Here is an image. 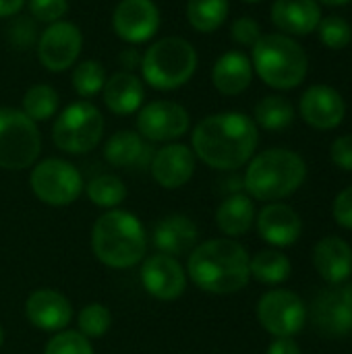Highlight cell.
<instances>
[{
	"instance_id": "6da1fadb",
	"label": "cell",
	"mask_w": 352,
	"mask_h": 354,
	"mask_svg": "<svg viewBox=\"0 0 352 354\" xmlns=\"http://www.w3.org/2000/svg\"><path fill=\"white\" fill-rule=\"evenodd\" d=\"M193 153L214 170H239L253 158L259 131L243 112H218L205 116L193 129Z\"/></svg>"
},
{
	"instance_id": "7a4b0ae2",
	"label": "cell",
	"mask_w": 352,
	"mask_h": 354,
	"mask_svg": "<svg viewBox=\"0 0 352 354\" xmlns=\"http://www.w3.org/2000/svg\"><path fill=\"white\" fill-rule=\"evenodd\" d=\"M249 253L232 239H212L197 245L187 263V274L197 288L210 295H234L251 280Z\"/></svg>"
},
{
	"instance_id": "3957f363",
	"label": "cell",
	"mask_w": 352,
	"mask_h": 354,
	"mask_svg": "<svg viewBox=\"0 0 352 354\" xmlns=\"http://www.w3.org/2000/svg\"><path fill=\"white\" fill-rule=\"evenodd\" d=\"M91 249L98 261L114 270H129L147 255V232L137 216L124 209H108L91 230Z\"/></svg>"
},
{
	"instance_id": "277c9868",
	"label": "cell",
	"mask_w": 352,
	"mask_h": 354,
	"mask_svg": "<svg viewBox=\"0 0 352 354\" xmlns=\"http://www.w3.org/2000/svg\"><path fill=\"white\" fill-rule=\"evenodd\" d=\"M305 178H307L305 160L297 151L274 147L249 160L243 187L253 199L274 203L297 193L305 183Z\"/></svg>"
},
{
	"instance_id": "5b68a950",
	"label": "cell",
	"mask_w": 352,
	"mask_h": 354,
	"mask_svg": "<svg viewBox=\"0 0 352 354\" xmlns=\"http://www.w3.org/2000/svg\"><path fill=\"white\" fill-rule=\"evenodd\" d=\"M253 73L274 89L288 91L299 87L309 71L305 48L286 33H263L251 48Z\"/></svg>"
},
{
	"instance_id": "8992f818",
	"label": "cell",
	"mask_w": 352,
	"mask_h": 354,
	"mask_svg": "<svg viewBox=\"0 0 352 354\" xmlns=\"http://www.w3.org/2000/svg\"><path fill=\"white\" fill-rule=\"evenodd\" d=\"M143 81L158 91H174L191 81L197 71V52L178 35L154 41L141 56Z\"/></svg>"
},
{
	"instance_id": "52a82bcc",
	"label": "cell",
	"mask_w": 352,
	"mask_h": 354,
	"mask_svg": "<svg viewBox=\"0 0 352 354\" xmlns=\"http://www.w3.org/2000/svg\"><path fill=\"white\" fill-rule=\"evenodd\" d=\"M104 137V116L89 102L68 104L54 120L52 139L54 145L73 156H81L100 145Z\"/></svg>"
},
{
	"instance_id": "ba28073f",
	"label": "cell",
	"mask_w": 352,
	"mask_h": 354,
	"mask_svg": "<svg viewBox=\"0 0 352 354\" xmlns=\"http://www.w3.org/2000/svg\"><path fill=\"white\" fill-rule=\"evenodd\" d=\"M41 151V135L23 110L0 108V168H31Z\"/></svg>"
},
{
	"instance_id": "9c48e42d",
	"label": "cell",
	"mask_w": 352,
	"mask_h": 354,
	"mask_svg": "<svg viewBox=\"0 0 352 354\" xmlns=\"http://www.w3.org/2000/svg\"><path fill=\"white\" fill-rule=\"evenodd\" d=\"M29 187L41 203L64 207L77 201L83 193V176L71 162L48 158L33 166L29 174Z\"/></svg>"
},
{
	"instance_id": "30bf717a",
	"label": "cell",
	"mask_w": 352,
	"mask_h": 354,
	"mask_svg": "<svg viewBox=\"0 0 352 354\" xmlns=\"http://www.w3.org/2000/svg\"><path fill=\"white\" fill-rule=\"evenodd\" d=\"M257 319L274 338H293L307 324V307L293 290H270L257 303Z\"/></svg>"
},
{
	"instance_id": "8fae6325",
	"label": "cell",
	"mask_w": 352,
	"mask_h": 354,
	"mask_svg": "<svg viewBox=\"0 0 352 354\" xmlns=\"http://www.w3.org/2000/svg\"><path fill=\"white\" fill-rule=\"evenodd\" d=\"M83 48V33L71 21L50 23L37 39V58L50 73L68 71L77 64Z\"/></svg>"
},
{
	"instance_id": "7c38bea8",
	"label": "cell",
	"mask_w": 352,
	"mask_h": 354,
	"mask_svg": "<svg viewBox=\"0 0 352 354\" xmlns=\"http://www.w3.org/2000/svg\"><path fill=\"white\" fill-rule=\"evenodd\" d=\"M191 127L185 106L170 100H156L137 112V133L154 143H170L180 139Z\"/></svg>"
},
{
	"instance_id": "4fadbf2b",
	"label": "cell",
	"mask_w": 352,
	"mask_h": 354,
	"mask_svg": "<svg viewBox=\"0 0 352 354\" xmlns=\"http://www.w3.org/2000/svg\"><path fill=\"white\" fill-rule=\"evenodd\" d=\"M160 8L154 0H120L112 12V29L127 44H145L160 29Z\"/></svg>"
},
{
	"instance_id": "5bb4252c",
	"label": "cell",
	"mask_w": 352,
	"mask_h": 354,
	"mask_svg": "<svg viewBox=\"0 0 352 354\" xmlns=\"http://www.w3.org/2000/svg\"><path fill=\"white\" fill-rule=\"evenodd\" d=\"M141 284L147 295L160 301H176L187 290V272L176 257L158 253L143 259Z\"/></svg>"
},
{
	"instance_id": "9a60e30c",
	"label": "cell",
	"mask_w": 352,
	"mask_h": 354,
	"mask_svg": "<svg viewBox=\"0 0 352 354\" xmlns=\"http://www.w3.org/2000/svg\"><path fill=\"white\" fill-rule=\"evenodd\" d=\"M303 120L317 131H332L342 124L346 116V102L342 93L330 85H311L299 102Z\"/></svg>"
},
{
	"instance_id": "2e32d148",
	"label": "cell",
	"mask_w": 352,
	"mask_h": 354,
	"mask_svg": "<svg viewBox=\"0 0 352 354\" xmlns=\"http://www.w3.org/2000/svg\"><path fill=\"white\" fill-rule=\"evenodd\" d=\"M197 158L191 147L183 143H168L156 151L151 160V176L164 189H180L195 174Z\"/></svg>"
},
{
	"instance_id": "e0dca14e",
	"label": "cell",
	"mask_w": 352,
	"mask_h": 354,
	"mask_svg": "<svg viewBox=\"0 0 352 354\" xmlns=\"http://www.w3.org/2000/svg\"><path fill=\"white\" fill-rule=\"evenodd\" d=\"M25 315L31 326L44 332H62L73 319L71 301L52 288H39L29 295L25 303Z\"/></svg>"
},
{
	"instance_id": "ac0fdd59",
	"label": "cell",
	"mask_w": 352,
	"mask_h": 354,
	"mask_svg": "<svg viewBox=\"0 0 352 354\" xmlns=\"http://www.w3.org/2000/svg\"><path fill=\"white\" fill-rule=\"evenodd\" d=\"M255 224L261 239L272 247H290L301 239L303 232L301 216L290 205L280 201L268 203L259 212Z\"/></svg>"
},
{
	"instance_id": "d6986e66",
	"label": "cell",
	"mask_w": 352,
	"mask_h": 354,
	"mask_svg": "<svg viewBox=\"0 0 352 354\" xmlns=\"http://www.w3.org/2000/svg\"><path fill=\"white\" fill-rule=\"evenodd\" d=\"M197 226L191 218L183 214H172L154 226V245L160 253L170 257L191 255V251L197 247Z\"/></svg>"
},
{
	"instance_id": "ffe728a7",
	"label": "cell",
	"mask_w": 352,
	"mask_h": 354,
	"mask_svg": "<svg viewBox=\"0 0 352 354\" xmlns=\"http://www.w3.org/2000/svg\"><path fill=\"white\" fill-rule=\"evenodd\" d=\"M322 21L317 0H274L272 23L286 35H309Z\"/></svg>"
},
{
	"instance_id": "44dd1931",
	"label": "cell",
	"mask_w": 352,
	"mask_h": 354,
	"mask_svg": "<svg viewBox=\"0 0 352 354\" xmlns=\"http://www.w3.org/2000/svg\"><path fill=\"white\" fill-rule=\"evenodd\" d=\"M311 315L317 332L328 338L352 334V307L342 299L338 288L322 292L313 303Z\"/></svg>"
},
{
	"instance_id": "7402d4cb",
	"label": "cell",
	"mask_w": 352,
	"mask_h": 354,
	"mask_svg": "<svg viewBox=\"0 0 352 354\" xmlns=\"http://www.w3.org/2000/svg\"><path fill=\"white\" fill-rule=\"evenodd\" d=\"M313 266L328 284H344L352 276V247L340 236H326L313 249Z\"/></svg>"
},
{
	"instance_id": "603a6c76",
	"label": "cell",
	"mask_w": 352,
	"mask_h": 354,
	"mask_svg": "<svg viewBox=\"0 0 352 354\" xmlns=\"http://www.w3.org/2000/svg\"><path fill=\"white\" fill-rule=\"evenodd\" d=\"M102 97L106 108L116 114V116H129L139 112L143 97H145V89L141 79L135 73L129 71H120L114 73L112 77L106 79L104 89H102Z\"/></svg>"
},
{
	"instance_id": "cb8c5ba5",
	"label": "cell",
	"mask_w": 352,
	"mask_h": 354,
	"mask_svg": "<svg viewBox=\"0 0 352 354\" xmlns=\"http://www.w3.org/2000/svg\"><path fill=\"white\" fill-rule=\"evenodd\" d=\"M253 81L251 58L241 50L224 52L212 68V83L222 95H239Z\"/></svg>"
},
{
	"instance_id": "d4e9b609",
	"label": "cell",
	"mask_w": 352,
	"mask_h": 354,
	"mask_svg": "<svg viewBox=\"0 0 352 354\" xmlns=\"http://www.w3.org/2000/svg\"><path fill=\"white\" fill-rule=\"evenodd\" d=\"M253 224H255V205L251 197L243 193H234L226 197L216 209V226L220 228L222 234L230 239L247 234Z\"/></svg>"
},
{
	"instance_id": "484cf974",
	"label": "cell",
	"mask_w": 352,
	"mask_h": 354,
	"mask_svg": "<svg viewBox=\"0 0 352 354\" xmlns=\"http://www.w3.org/2000/svg\"><path fill=\"white\" fill-rule=\"evenodd\" d=\"M145 141L135 131H118L104 145V158L116 168H129L143 160Z\"/></svg>"
},
{
	"instance_id": "4316f807",
	"label": "cell",
	"mask_w": 352,
	"mask_h": 354,
	"mask_svg": "<svg viewBox=\"0 0 352 354\" xmlns=\"http://www.w3.org/2000/svg\"><path fill=\"white\" fill-rule=\"evenodd\" d=\"M230 12V0H187V19L199 33L220 29Z\"/></svg>"
},
{
	"instance_id": "83f0119b",
	"label": "cell",
	"mask_w": 352,
	"mask_h": 354,
	"mask_svg": "<svg viewBox=\"0 0 352 354\" xmlns=\"http://www.w3.org/2000/svg\"><path fill=\"white\" fill-rule=\"evenodd\" d=\"M249 270H251V278H255L257 282L276 286L290 278L293 266L284 253L276 249H268V251H259L249 261Z\"/></svg>"
},
{
	"instance_id": "f1b7e54d",
	"label": "cell",
	"mask_w": 352,
	"mask_h": 354,
	"mask_svg": "<svg viewBox=\"0 0 352 354\" xmlns=\"http://www.w3.org/2000/svg\"><path fill=\"white\" fill-rule=\"evenodd\" d=\"M295 120V108L284 95H266L255 106V124L266 131H284Z\"/></svg>"
},
{
	"instance_id": "f546056e",
	"label": "cell",
	"mask_w": 352,
	"mask_h": 354,
	"mask_svg": "<svg viewBox=\"0 0 352 354\" xmlns=\"http://www.w3.org/2000/svg\"><path fill=\"white\" fill-rule=\"evenodd\" d=\"M85 193H87L89 201L102 209H116L127 199V187L116 174L93 176L87 183Z\"/></svg>"
},
{
	"instance_id": "4dcf8cb0",
	"label": "cell",
	"mask_w": 352,
	"mask_h": 354,
	"mask_svg": "<svg viewBox=\"0 0 352 354\" xmlns=\"http://www.w3.org/2000/svg\"><path fill=\"white\" fill-rule=\"evenodd\" d=\"M58 110V93L54 87L46 85V83H37L31 85L25 95H23V112L33 120V122H41L48 120L56 114Z\"/></svg>"
},
{
	"instance_id": "1f68e13d",
	"label": "cell",
	"mask_w": 352,
	"mask_h": 354,
	"mask_svg": "<svg viewBox=\"0 0 352 354\" xmlns=\"http://www.w3.org/2000/svg\"><path fill=\"white\" fill-rule=\"evenodd\" d=\"M106 79H108L106 71L98 60H81V62H77L75 68H73V75H71L73 89L81 97H93V95L102 93Z\"/></svg>"
},
{
	"instance_id": "d6a6232c",
	"label": "cell",
	"mask_w": 352,
	"mask_h": 354,
	"mask_svg": "<svg viewBox=\"0 0 352 354\" xmlns=\"http://www.w3.org/2000/svg\"><path fill=\"white\" fill-rule=\"evenodd\" d=\"M112 326V313L106 305L91 303L83 307L77 315V332L83 334L85 338H102Z\"/></svg>"
},
{
	"instance_id": "836d02e7",
	"label": "cell",
	"mask_w": 352,
	"mask_h": 354,
	"mask_svg": "<svg viewBox=\"0 0 352 354\" xmlns=\"http://www.w3.org/2000/svg\"><path fill=\"white\" fill-rule=\"evenodd\" d=\"M315 31L319 35V41L330 50H342L352 41V25L340 15L322 17Z\"/></svg>"
},
{
	"instance_id": "e575fe53",
	"label": "cell",
	"mask_w": 352,
	"mask_h": 354,
	"mask_svg": "<svg viewBox=\"0 0 352 354\" xmlns=\"http://www.w3.org/2000/svg\"><path fill=\"white\" fill-rule=\"evenodd\" d=\"M44 354H93L89 338L75 330H62L46 344Z\"/></svg>"
},
{
	"instance_id": "d590c367",
	"label": "cell",
	"mask_w": 352,
	"mask_h": 354,
	"mask_svg": "<svg viewBox=\"0 0 352 354\" xmlns=\"http://www.w3.org/2000/svg\"><path fill=\"white\" fill-rule=\"evenodd\" d=\"M68 10V0H29V12L35 21L41 23H56Z\"/></svg>"
},
{
	"instance_id": "8d00e7d4",
	"label": "cell",
	"mask_w": 352,
	"mask_h": 354,
	"mask_svg": "<svg viewBox=\"0 0 352 354\" xmlns=\"http://www.w3.org/2000/svg\"><path fill=\"white\" fill-rule=\"evenodd\" d=\"M261 35H263L261 33V25L253 17H239V19H234L232 27H230V37L239 46L253 48L259 41Z\"/></svg>"
},
{
	"instance_id": "74e56055",
	"label": "cell",
	"mask_w": 352,
	"mask_h": 354,
	"mask_svg": "<svg viewBox=\"0 0 352 354\" xmlns=\"http://www.w3.org/2000/svg\"><path fill=\"white\" fill-rule=\"evenodd\" d=\"M332 214H334V220L338 226L352 230V187L340 191L334 199V205H332Z\"/></svg>"
},
{
	"instance_id": "f35d334b",
	"label": "cell",
	"mask_w": 352,
	"mask_h": 354,
	"mask_svg": "<svg viewBox=\"0 0 352 354\" xmlns=\"http://www.w3.org/2000/svg\"><path fill=\"white\" fill-rule=\"evenodd\" d=\"M330 158L340 170L352 172V135H342L334 139L330 147Z\"/></svg>"
},
{
	"instance_id": "ab89813d",
	"label": "cell",
	"mask_w": 352,
	"mask_h": 354,
	"mask_svg": "<svg viewBox=\"0 0 352 354\" xmlns=\"http://www.w3.org/2000/svg\"><path fill=\"white\" fill-rule=\"evenodd\" d=\"M268 354H301V348L293 338H276L270 344Z\"/></svg>"
},
{
	"instance_id": "60d3db41",
	"label": "cell",
	"mask_w": 352,
	"mask_h": 354,
	"mask_svg": "<svg viewBox=\"0 0 352 354\" xmlns=\"http://www.w3.org/2000/svg\"><path fill=\"white\" fill-rule=\"evenodd\" d=\"M141 56H143V54H139L137 48H124V50L118 54V62L124 66V71L133 73L137 66H141Z\"/></svg>"
},
{
	"instance_id": "b9f144b4",
	"label": "cell",
	"mask_w": 352,
	"mask_h": 354,
	"mask_svg": "<svg viewBox=\"0 0 352 354\" xmlns=\"http://www.w3.org/2000/svg\"><path fill=\"white\" fill-rule=\"evenodd\" d=\"M25 0H0V17H12L23 8Z\"/></svg>"
},
{
	"instance_id": "7bdbcfd3",
	"label": "cell",
	"mask_w": 352,
	"mask_h": 354,
	"mask_svg": "<svg viewBox=\"0 0 352 354\" xmlns=\"http://www.w3.org/2000/svg\"><path fill=\"white\" fill-rule=\"evenodd\" d=\"M338 290H340L342 299H344V301H346V303L352 307V282H349V284H342Z\"/></svg>"
},
{
	"instance_id": "ee69618b",
	"label": "cell",
	"mask_w": 352,
	"mask_h": 354,
	"mask_svg": "<svg viewBox=\"0 0 352 354\" xmlns=\"http://www.w3.org/2000/svg\"><path fill=\"white\" fill-rule=\"evenodd\" d=\"M322 4H328V6H344V4H351L352 0H317Z\"/></svg>"
},
{
	"instance_id": "f6af8a7d",
	"label": "cell",
	"mask_w": 352,
	"mask_h": 354,
	"mask_svg": "<svg viewBox=\"0 0 352 354\" xmlns=\"http://www.w3.org/2000/svg\"><path fill=\"white\" fill-rule=\"evenodd\" d=\"M2 344H4V328L0 326V348H2Z\"/></svg>"
},
{
	"instance_id": "bcb514c9",
	"label": "cell",
	"mask_w": 352,
	"mask_h": 354,
	"mask_svg": "<svg viewBox=\"0 0 352 354\" xmlns=\"http://www.w3.org/2000/svg\"><path fill=\"white\" fill-rule=\"evenodd\" d=\"M245 2H261V0H245Z\"/></svg>"
}]
</instances>
